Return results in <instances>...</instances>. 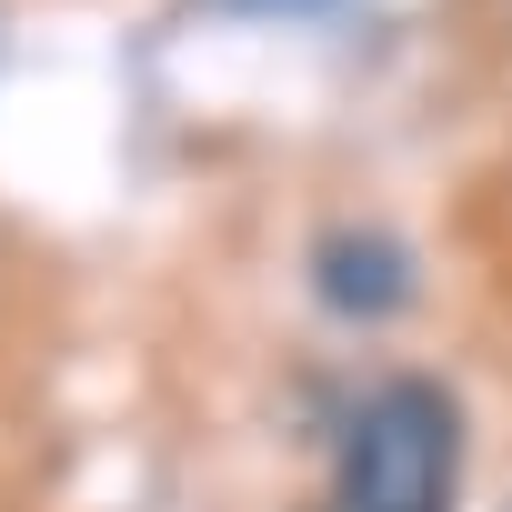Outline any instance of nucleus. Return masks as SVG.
I'll return each instance as SVG.
<instances>
[{"mask_svg":"<svg viewBox=\"0 0 512 512\" xmlns=\"http://www.w3.org/2000/svg\"><path fill=\"white\" fill-rule=\"evenodd\" d=\"M462 492V402L432 372H392L352 402L332 512H452Z\"/></svg>","mask_w":512,"mask_h":512,"instance_id":"nucleus-1","label":"nucleus"},{"mask_svg":"<svg viewBox=\"0 0 512 512\" xmlns=\"http://www.w3.org/2000/svg\"><path fill=\"white\" fill-rule=\"evenodd\" d=\"M312 292L342 312V322H382L402 292H412V251L392 231H332L312 251Z\"/></svg>","mask_w":512,"mask_h":512,"instance_id":"nucleus-2","label":"nucleus"}]
</instances>
